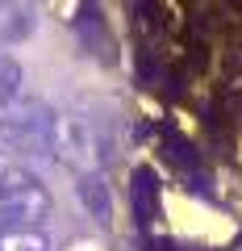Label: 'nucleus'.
Here are the masks:
<instances>
[{"instance_id": "nucleus-1", "label": "nucleus", "mask_w": 242, "mask_h": 251, "mask_svg": "<svg viewBox=\"0 0 242 251\" xmlns=\"http://www.w3.org/2000/svg\"><path fill=\"white\" fill-rule=\"evenodd\" d=\"M59 113L46 100H9L0 105V151L9 155H54Z\"/></svg>"}, {"instance_id": "nucleus-2", "label": "nucleus", "mask_w": 242, "mask_h": 251, "mask_svg": "<svg viewBox=\"0 0 242 251\" xmlns=\"http://www.w3.org/2000/svg\"><path fill=\"white\" fill-rule=\"evenodd\" d=\"M0 205H9L25 226H42V218L50 214V193L46 184L25 168H0Z\"/></svg>"}, {"instance_id": "nucleus-3", "label": "nucleus", "mask_w": 242, "mask_h": 251, "mask_svg": "<svg viewBox=\"0 0 242 251\" xmlns=\"http://www.w3.org/2000/svg\"><path fill=\"white\" fill-rule=\"evenodd\" d=\"M54 155H59V159L67 163V168H75V172H96V168H100V159H105V143L96 138V130H92L88 122L59 113Z\"/></svg>"}, {"instance_id": "nucleus-4", "label": "nucleus", "mask_w": 242, "mask_h": 251, "mask_svg": "<svg viewBox=\"0 0 242 251\" xmlns=\"http://www.w3.org/2000/svg\"><path fill=\"white\" fill-rule=\"evenodd\" d=\"M75 197H80V205L88 209V214L96 218L100 226H109V222H113V201H109V188H105V180H100L96 172H80Z\"/></svg>"}, {"instance_id": "nucleus-5", "label": "nucleus", "mask_w": 242, "mask_h": 251, "mask_svg": "<svg viewBox=\"0 0 242 251\" xmlns=\"http://www.w3.org/2000/svg\"><path fill=\"white\" fill-rule=\"evenodd\" d=\"M34 29L29 0H0V42H21Z\"/></svg>"}, {"instance_id": "nucleus-6", "label": "nucleus", "mask_w": 242, "mask_h": 251, "mask_svg": "<svg viewBox=\"0 0 242 251\" xmlns=\"http://www.w3.org/2000/svg\"><path fill=\"white\" fill-rule=\"evenodd\" d=\"M0 251H50V239L38 226H13L9 234H0Z\"/></svg>"}, {"instance_id": "nucleus-7", "label": "nucleus", "mask_w": 242, "mask_h": 251, "mask_svg": "<svg viewBox=\"0 0 242 251\" xmlns=\"http://www.w3.org/2000/svg\"><path fill=\"white\" fill-rule=\"evenodd\" d=\"M21 84H25V72H21V63L13 54L0 50V105H9V100L21 97Z\"/></svg>"}, {"instance_id": "nucleus-8", "label": "nucleus", "mask_w": 242, "mask_h": 251, "mask_svg": "<svg viewBox=\"0 0 242 251\" xmlns=\"http://www.w3.org/2000/svg\"><path fill=\"white\" fill-rule=\"evenodd\" d=\"M13 226H25V222H21V218H17V214H13V209H9V205H0V234H9V230H13Z\"/></svg>"}]
</instances>
